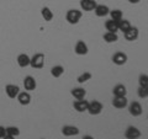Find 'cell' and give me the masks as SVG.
<instances>
[{"instance_id": "cell-1", "label": "cell", "mask_w": 148, "mask_h": 139, "mask_svg": "<svg viewBox=\"0 0 148 139\" xmlns=\"http://www.w3.org/2000/svg\"><path fill=\"white\" fill-rule=\"evenodd\" d=\"M82 16H83V12L80 10H77V9H71V10H68L67 14H66V20L68 21V24L77 25L78 22L80 21Z\"/></svg>"}, {"instance_id": "cell-2", "label": "cell", "mask_w": 148, "mask_h": 139, "mask_svg": "<svg viewBox=\"0 0 148 139\" xmlns=\"http://www.w3.org/2000/svg\"><path fill=\"white\" fill-rule=\"evenodd\" d=\"M103 110H104V105L101 104L100 101L92 100L89 102V105H88L86 112L89 114H91V116H98V114H100L101 112H103Z\"/></svg>"}, {"instance_id": "cell-3", "label": "cell", "mask_w": 148, "mask_h": 139, "mask_svg": "<svg viewBox=\"0 0 148 139\" xmlns=\"http://www.w3.org/2000/svg\"><path fill=\"white\" fill-rule=\"evenodd\" d=\"M30 67L34 69H42L45 67V54L36 53L30 58Z\"/></svg>"}, {"instance_id": "cell-4", "label": "cell", "mask_w": 148, "mask_h": 139, "mask_svg": "<svg viewBox=\"0 0 148 139\" xmlns=\"http://www.w3.org/2000/svg\"><path fill=\"white\" fill-rule=\"evenodd\" d=\"M112 63L114 64H116V65L119 67H121V65H125V64L127 63L128 61V57H127V54L126 53H123V52H116V53H114L112 54Z\"/></svg>"}, {"instance_id": "cell-5", "label": "cell", "mask_w": 148, "mask_h": 139, "mask_svg": "<svg viewBox=\"0 0 148 139\" xmlns=\"http://www.w3.org/2000/svg\"><path fill=\"white\" fill-rule=\"evenodd\" d=\"M128 112L133 117H138L143 113V108H142V105L138 102V101H132L131 104L128 105Z\"/></svg>"}, {"instance_id": "cell-6", "label": "cell", "mask_w": 148, "mask_h": 139, "mask_svg": "<svg viewBox=\"0 0 148 139\" xmlns=\"http://www.w3.org/2000/svg\"><path fill=\"white\" fill-rule=\"evenodd\" d=\"M141 136H142L141 131L135 126H128L126 131H125V138L126 139H138L141 138Z\"/></svg>"}, {"instance_id": "cell-7", "label": "cell", "mask_w": 148, "mask_h": 139, "mask_svg": "<svg viewBox=\"0 0 148 139\" xmlns=\"http://www.w3.org/2000/svg\"><path fill=\"white\" fill-rule=\"evenodd\" d=\"M138 36H140V31H138L137 27H133V26L130 27L126 32H123L125 40L128 41V42H133V41H136L138 38Z\"/></svg>"}, {"instance_id": "cell-8", "label": "cell", "mask_w": 148, "mask_h": 139, "mask_svg": "<svg viewBox=\"0 0 148 139\" xmlns=\"http://www.w3.org/2000/svg\"><path fill=\"white\" fill-rule=\"evenodd\" d=\"M80 133L79 128L75 126H71V124H67V126L62 127V134L64 137H75Z\"/></svg>"}, {"instance_id": "cell-9", "label": "cell", "mask_w": 148, "mask_h": 139, "mask_svg": "<svg viewBox=\"0 0 148 139\" xmlns=\"http://www.w3.org/2000/svg\"><path fill=\"white\" fill-rule=\"evenodd\" d=\"M128 105V101H127V97L126 96H114V100H112V106L117 110H122L125 107H127Z\"/></svg>"}, {"instance_id": "cell-10", "label": "cell", "mask_w": 148, "mask_h": 139, "mask_svg": "<svg viewBox=\"0 0 148 139\" xmlns=\"http://www.w3.org/2000/svg\"><path fill=\"white\" fill-rule=\"evenodd\" d=\"M74 52H75L77 55H86L88 52H89V48H88V46L84 41L79 40L75 43V46H74Z\"/></svg>"}, {"instance_id": "cell-11", "label": "cell", "mask_w": 148, "mask_h": 139, "mask_svg": "<svg viewBox=\"0 0 148 139\" xmlns=\"http://www.w3.org/2000/svg\"><path fill=\"white\" fill-rule=\"evenodd\" d=\"M88 105H89V101H86L85 99H82V100H75L73 102V107L77 112L83 113V112H86L88 110Z\"/></svg>"}, {"instance_id": "cell-12", "label": "cell", "mask_w": 148, "mask_h": 139, "mask_svg": "<svg viewBox=\"0 0 148 139\" xmlns=\"http://www.w3.org/2000/svg\"><path fill=\"white\" fill-rule=\"evenodd\" d=\"M24 87H25V90L29 91V92L36 90V87H37L36 79L34 76H31V75L25 76V79H24Z\"/></svg>"}, {"instance_id": "cell-13", "label": "cell", "mask_w": 148, "mask_h": 139, "mask_svg": "<svg viewBox=\"0 0 148 139\" xmlns=\"http://www.w3.org/2000/svg\"><path fill=\"white\" fill-rule=\"evenodd\" d=\"M16 99L21 106H27L31 102V95L29 91H20L18 95L16 96Z\"/></svg>"}, {"instance_id": "cell-14", "label": "cell", "mask_w": 148, "mask_h": 139, "mask_svg": "<svg viewBox=\"0 0 148 139\" xmlns=\"http://www.w3.org/2000/svg\"><path fill=\"white\" fill-rule=\"evenodd\" d=\"M92 11L95 12V15L98 17H105V16L109 15L110 9L108 5H104V4H96V6Z\"/></svg>"}, {"instance_id": "cell-15", "label": "cell", "mask_w": 148, "mask_h": 139, "mask_svg": "<svg viewBox=\"0 0 148 139\" xmlns=\"http://www.w3.org/2000/svg\"><path fill=\"white\" fill-rule=\"evenodd\" d=\"M18 92H20V87H18L17 85L8 84L5 86V94L8 95V97H10V99H16Z\"/></svg>"}, {"instance_id": "cell-16", "label": "cell", "mask_w": 148, "mask_h": 139, "mask_svg": "<svg viewBox=\"0 0 148 139\" xmlns=\"http://www.w3.org/2000/svg\"><path fill=\"white\" fill-rule=\"evenodd\" d=\"M16 62H17V65L20 68H26V67L30 65V57L26 53H21V54L17 55Z\"/></svg>"}, {"instance_id": "cell-17", "label": "cell", "mask_w": 148, "mask_h": 139, "mask_svg": "<svg viewBox=\"0 0 148 139\" xmlns=\"http://www.w3.org/2000/svg\"><path fill=\"white\" fill-rule=\"evenodd\" d=\"M96 6L95 0H80V7L83 11H92Z\"/></svg>"}, {"instance_id": "cell-18", "label": "cell", "mask_w": 148, "mask_h": 139, "mask_svg": "<svg viewBox=\"0 0 148 139\" xmlns=\"http://www.w3.org/2000/svg\"><path fill=\"white\" fill-rule=\"evenodd\" d=\"M71 95H72L75 100L85 99V96H86V90L83 89V87H74V89L71 90Z\"/></svg>"}, {"instance_id": "cell-19", "label": "cell", "mask_w": 148, "mask_h": 139, "mask_svg": "<svg viewBox=\"0 0 148 139\" xmlns=\"http://www.w3.org/2000/svg\"><path fill=\"white\" fill-rule=\"evenodd\" d=\"M112 95L114 96H126L127 95V89L123 84H117L114 86L112 89Z\"/></svg>"}, {"instance_id": "cell-20", "label": "cell", "mask_w": 148, "mask_h": 139, "mask_svg": "<svg viewBox=\"0 0 148 139\" xmlns=\"http://www.w3.org/2000/svg\"><path fill=\"white\" fill-rule=\"evenodd\" d=\"M41 15H42L43 20H45V21H47V22L52 21V20H53V17H54L53 11L51 10L48 6H43L42 9H41Z\"/></svg>"}, {"instance_id": "cell-21", "label": "cell", "mask_w": 148, "mask_h": 139, "mask_svg": "<svg viewBox=\"0 0 148 139\" xmlns=\"http://www.w3.org/2000/svg\"><path fill=\"white\" fill-rule=\"evenodd\" d=\"M103 38H104V41L106 43H115V42H117L119 36H117V33H115V32H108L106 31L103 35Z\"/></svg>"}, {"instance_id": "cell-22", "label": "cell", "mask_w": 148, "mask_h": 139, "mask_svg": "<svg viewBox=\"0 0 148 139\" xmlns=\"http://www.w3.org/2000/svg\"><path fill=\"white\" fill-rule=\"evenodd\" d=\"M109 15L111 16V20H112V21H116V22L121 21L122 18H123V14H122V11L120 10V9H115V10H110Z\"/></svg>"}, {"instance_id": "cell-23", "label": "cell", "mask_w": 148, "mask_h": 139, "mask_svg": "<svg viewBox=\"0 0 148 139\" xmlns=\"http://www.w3.org/2000/svg\"><path fill=\"white\" fill-rule=\"evenodd\" d=\"M105 29H106V31L108 32H115V33H117V31H119V29H117V22L116 21H112L110 18V20H108L105 22Z\"/></svg>"}, {"instance_id": "cell-24", "label": "cell", "mask_w": 148, "mask_h": 139, "mask_svg": "<svg viewBox=\"0 0 148 139\" xmlns=\"http://www.w3.org/2000/svg\"><path fill=\"white\" fill-rule=\"evenodd\" d=\"M64 74V67L62 65H54L51 69V75L53 78H61Z\"/></svg>"}, {"instance_id": "cell-25", "label": "cell", "mask_w": 148, "mask_h": 139, "mask_svg": "<svg viewBox=\"0 0 148 139\" xmlns=\"http://www.w3.org/2000/svg\"><path fill=\"white\" fill-rule=\"evenodd\" d=\"M131 26H132L131 22H130L128 20H125V18H122L121 21L117 22V29H119V31H121V32H126Z\"/></svg>"}, {"instance_id": "cell-26", "label": "cell", "mask_w": 148, "mask_h": 139, "mask_svg": "<svg viewBox=\"0 0 148 139\" xmlns=\"http://www.w3.org/2000/svg\"><path fill=\"white\" fill-rule=\"evenodd\" d=\"M91 73L90 72H84V73H82L77 78V81L79 82V84H85V82H88L91 79Z\"/></svg>"}, {"instance_id": "cell-27", "label": "cell", "mask_w": 148, "mask_h": 139, "mask_svg": "<svg viewBox=\"0 0 148 139\" xmlns=\"http://www.w3.org/2000/svg\"><path fill=\"white\" fill-rule=\"evenodd\" d=\"M6 129V136H10V137H18L20 136V129L15 126H9V127H5Z\"/></svg>"}, {"instance_id": "cell-28", "label": "cell", "mask_w": 148, "mask_h": 139, "mask_svg": "<svg viewBox=\"0 0 148 139\" xmlns=\"http://www.w3.org/2000/svg\"><path fill=\"white\" fill-rule=\"evenodd\" d=\"M138 84L142 87H148V75L147 74H141L138 78Z\"/></svg>"}, {"instance_id": "cell-29", "label": "cell", "mask_w": 148, "mask_h": 139, "mask_svg": "<svg viewBox=\"0 0 148 139\" xmlns=\"http://www.w3.org/2000/svg\"><path fill=\"white\" fill-rule=\"evenodd\" d=\"M137 95H138V97H141V99H147L148 97V87L140 86L137 90Z\"/></svg>"}, {"instance_id": "cell-30", "label": "cell", "mask_w": 148, "mask_h": 139, "mask_svg": "<svg viewBox=\"0 0 148 139\" xmlns=\"http://www.w3.org/2000/svg\"><path fill=\"white\" fill-rule=\"evenodd\" d=\"M5 136H6V129H5V127L0 126V139H3Z\"/></svg>"}, {"instance_id": "cell-31", "label": "cell", "mask_w": 148, "mask_h": 139, "mask_svg": "<svg viewBox=\"0 0 148 139\" xmlns=\"http://www.w3.org/2000/svg\"><path fill=\"white\" fill-rule=\"evenodd\" d=\"M83 139H95V138L92 137V136H90V134H86V136L83 137Z\"/></svg>"}, {"instance_id": "cell-32", "label": "cell", "mask_w": 148, "mask_h": 139, "mask_svg": "<svg viewBox=\"0 0 148 139\" xmlns=\"http://www.w3.org/2000/svg\"><path fill=\"white\" fill-rule=\"evenodd\" d=\"M128 1L131 3V4H138V3L141 1V0H128Z\"/></svg>"}, {"instance_id": "cell-33", "label": "cell", "mask_w": 148, "mask_h": 139, "mask_svg": "<svg viewBox=\"0 0 148 139\" xmlns=\"http://www.w3.org/2000/svg\"><path fill=\"white\" fill-rule=\"evenodd\" d=\"M3 139H15V137H10V136H5Z\"/></svg>"}]
</instances>
